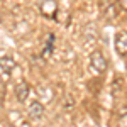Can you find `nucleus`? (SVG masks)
Here are the masks:
<instances>
[{"mask_svg":"<svg viewBox=\"0 0 127 127\" xmlns=\"http://www.w3.org/2000/svg\"><path fill=\"white\" fill-rule=\"evenodd\" d=\"M90 66L95 73H105L108 68V61L105 59V56L100 51H93L90 54Z\"/></svg>","mask_w":127,"mask_h":127,"instance_id":"1","label":"nucleus"},{"mask_svg":"<svg viewBox=\"0 0 127 127\" xmlns=\"http://www.w3.org/2000/svg\"><path fill=\"white\" fill-rule=\"evenodd\" d=\"M58 2L56 0H42L39 5V12L46 19H56L58 17Z\"/></svg>","mask_w":127,"mask_h":127,"instance_id":"2","label":"nucleus"},{"mask_svg":"<svg viewBox=\"0 0 127 127\" xmlns=\"http://www.w3.org/2000/svg\"><path fill=\"white\" fill-rule=\"evenodd\" d=\"M115 49H117V53L122 56V58H126L127 56V32L126 31H119L117 34H115Z\"/></svg>","mask_w":127,"mask_h":127,"instance_id":"3","label":"nucleus"},{"mask_svg":"<svg viewBox=\"0 0 127 127\" xmlns=\"http://www.w3.org/2000/svg\"><path fill=\"white\" fill-rule=\"evenodd\" d=\"M14 93H15V98L19 100L20 103H24V102H27V98H29V95H31V87L26 81H20V83L15 85Z\"/></svg>","mask_w":127,"mask_h":127,"instance_id":"4","label":"nucleus"},{"mask_svg":"<svg viewBox=\"0 0 127 127\" xmlns=\"http://www.w3.org/2000/svg\"><path fill=\"white\" fill-rule=\"evenodd\" d=\"M115 3H117L115 0H98V7L105 17H115V14H117Z\"/></svg>","mask_w":127,"mask_h":127,"instance_id":"5","label":"nucleus"},{"mask_svg":"<svg viewBox=\"0 0 127 127\" xmlns=\"http://www.w3.org/2000/svg\"><path fill=\"white\" fill-rule=\"evenodd\" d=\"M27 114H29L31 119H34V120H37L44 115V105L37 102V100H34V102H31L29 103V108H27Z\"/></svg>","mask_w":127,"mask_h":127,"instance_id":"6","label":"nucleus"},{"mask_svg":"<svg viewBox=\"0 0 127 127\" xmlns=\"http://www.w3.org/2000/svg\"><path fill=\"white\" fill-rule=\"evenodd\" d=\"M17 66V63H15V59L10 58V56H3V58H0V71H3V73H10L12 69H15Z\"/></svg>","mask_w":127,"mask_h":127,"instance_id":"7","label":"nucleus"},{"mask_svg":"<svg viewBox=\"0 0 127 127\" xmlns=\"http://www.w3.org/2000/svg\"><path fill=\"white\" fill-rule=\"evenodd\" d=\"M53 46H54V36H53V34H48V42H46L44 51H42V56H44V58H48L49 54L53 53Z\"/></svg>","mask_w":127,"mask_h":127,"instance_id":"8","label":"nucleus"},{"mask_svg":"<svg viewBox=\"0 0 127 127\" xmlns=\"http://www.w3.org/2000/svg\"><path fill=\"white\" fill-rule=\"evenodd\" d=\"M115 2H117V5L120 7V9L127 12V0H115Z\"/></svg>","mask_w":127,"mask_h":127,"instance_id":"9","label":"nucleus"},{"mask_svg":"<svg viewBox=\"0 0 127 127\" xmlns=\"http://www.w3.org/2000/svg\"><path fill=\"white\" fill-rule=\"evenodd\" d=\"M10 127H14V126H10Z\"/></svg>","mask_w":127,"mask_h":127,"instance_id":"10","label":"nucleus"}]
</instances>
